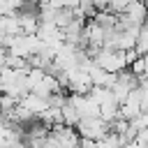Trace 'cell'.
Wrapping results in <instances>:
<instances>
[{
  "label": "cell",
  "instance_id": "2",
  "mask_svg": "<svg viewBox=\"0 0 148 148\" xmlns=\"http://www.w3.org/2000/svg\"><path fill=\"white\" fill-rule=\"evenodd\" d=\"M18 102H21L28 111H32V113H35V118H39V116L51 106V99H49V97H44V95H39V92H35V90L25 92Z\"/></svg>",
  "mask_w": 148,
  "mask_h": 148
},
{
  "label": "cell",
  "instance_id": "1",
  "mask_svg": "<svg viewBox=\"0 0 148 148\" xmlns=\"http://www.w3.org/2000/svg\"><path fill=\"white\" fill-rule=\"evenodd\" d=\"M76 132L83 136V139H104L109 132H111V123H106L102 116H90V118H81L79 125H76Z\"/></svg>",
  "mask_w": 148,
  "mask_h": 148
}]
</instances>
